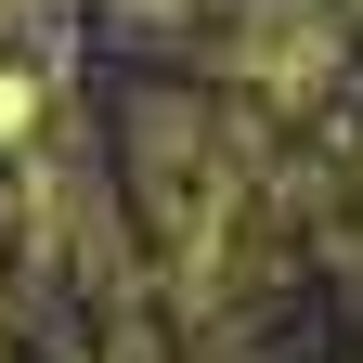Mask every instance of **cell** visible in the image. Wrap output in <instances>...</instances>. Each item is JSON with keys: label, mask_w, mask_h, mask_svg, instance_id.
Returning <instances> with one entry per match:
<instances>
[{"label": "cell", "mask_w": 363, "mask_h": 363, "mask_svg": "<svg viewBox=\"0 0 363 363\" xmlns=\"http://www.w3.org/2000/svg\"><path fill=\"white\" fill-rule=\"evenodd\" d=\"M234 78L272 91V104H286V91H325V78H337V26H325V13H298V0H272V13L234 26Z\"/></svg>", "instance_id": "1"}]
</instances>
